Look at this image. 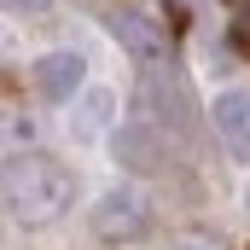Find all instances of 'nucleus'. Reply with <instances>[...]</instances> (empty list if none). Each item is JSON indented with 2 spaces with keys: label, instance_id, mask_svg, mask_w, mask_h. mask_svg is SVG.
<instances>
[{
  "label": "nucleus",
  "instance_id": "obj_2",
  "mask_svg": "<svg viewBox=\"0 0 250 250\" xmlns=\"http://www.w3.org/2000/svg\"><path fill=\"white\" fill-rule=\"evenodd\" d=\"M146 221H151V209H146V198L140 192H105L99 204H93V233L105 239V245H128V239H140L146 233Z\"/></svg>",
  "mask_w": 250,
  "mask_h": 250
},
{
  "label": "nucleus",
  "instance_id": "obj_7",
  "mask_svg": "<svg viewBox=\"0 0 250 250\" xmlns=\"http://www.w3.org/2000/svg\"><path fill=\"white\" fill-rule=\"evenodd\" d=\"M6 12H18V18H35V12H47V0H6Z\"/></svg>",
  "mask_w": 250,
  "mask_h": 250
},
{
  "label": "nucleus",
  "instance_id": "obj_5",
  "mask_svg": "<svg viewBox=\"0 0 250 250\" xmlns=\"http://www.w3.org/2000/svg\"><path fill=\"white\" fill-rule=\"evenodd\" d=\"M209 123H215V134L245 157L250 151V93H233V87L215 93V99H209Z\"/></svg>",
  "mask_w": 250,
  "mask_h": 250
},
{
  "label": "nucleus",
  "instance_id": "obj_1",
  "mask_svg": "<svg viewBox=\"0 0 250 250\" xmlns=\"http://www.w3.org/2000/svg\"><path fill=\"white\" fill-rule=\"evenodd\" d=\"M70 192H76V181H70V169H64L59 157H18L6 169V209L23 227L53 221L64 204H70Z\"/></svg>",
  "mask_w": 250,
  "mask_h": 250
},
{
  "label": "nucleus",
  "instance_id": "obj_8",
  "mask_svg": "<svg viewBox=\"0 0 250 250\" xmlns=\"http://www.w3.org/2000/svg\"><path fill=\"white\" fill-rule=\"evenodd\" d=\"M245 35H250V6H245Z\"/></svg>",
  "mask_w": 250,
  "mask_h": 250
},
{
  "label": "nucleus",
  "instance_id": "obj_3",
  "mask_svg": "<svg viewBox=\"0 0 250 250\" xmlns=\"http://www.w3.org/2000/svg\"><path fill=\"white\" fill-rule=\"evenodd\" d=\"M111 35H117L140 64H157V59H163V23L146 18V12H134V6H117V12H111Z\"/></svg>",
  "mask_w": 250,
  "mask_h": 250
},
{
  "label": "nucleus",
  "instance_id": "obj_6",
  "mask_svg": "<svg viewBox=\"0 0 250 250\" xmlns=\"http://www.w3.org/2000/svg\"><path fill=\"white\" fill-rule=\"evenodd\" d=\"M82 59L76 53H47V59H35V87L53 99V105H64L70 93H82Z\"/></svg>",
  "mask_w": 250,
  "mask_h": 250
},
{
  "label": "nucleus",
  "instance_id": "obj_10",
  "mask_svg": "<svg viewBox=\"0 0 250 250\" xmlns=\"http://www.w3.org/2000/svg\"><path fill=\"white\" fill-rule=\"evenodd\" d=\"M245 209H250V192H245Z\"/></svg>",
  "mask_w": 250,
  "mask_h": 250
},
{
  "label": "nucleus",
  "instance_id": "obj_4",
  "mask_svg": "<svg viewBox=\"0 0 250 250\" xmlns=\"http://www.w3.org/2000/svg\"><path fill=\"white\" fill-rule=\"evenodd\" d=\"M146 105H151V117H157V123H169L175 134H187V128H192V117H187L192 105H187L181 76H169V70H157V64L146 70Z\"/></svg>",
  "mask_w": 250,
  "mask_h": 250
},
{
  "label": "nucleus",
  "instance_id": "obj_9",
  "mask_svg": "<svg viewBox=\"0 0 250 250\" xmlns=\"http://www.w3.org/2000/svg\"><path fill=\"white\" fill-rule=\"evenodd\" d=\"M187 250H215V245H187Z\"/></svg>",
  "mask_w": 250,
  "mask_h": 250
}]
</instances>
